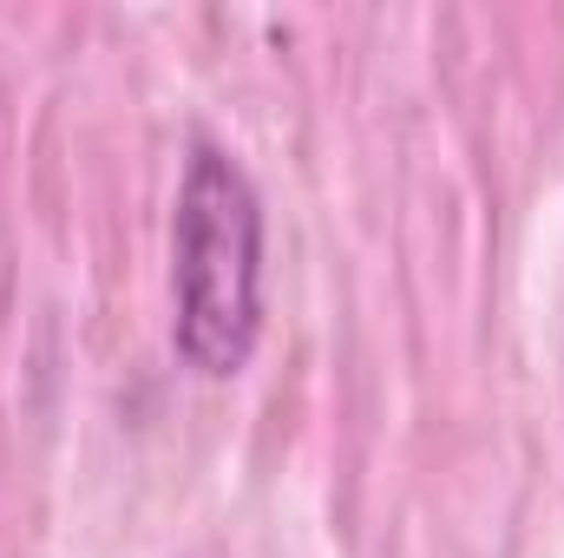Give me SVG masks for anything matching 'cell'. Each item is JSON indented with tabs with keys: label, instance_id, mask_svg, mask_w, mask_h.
Wrapping results in <instances>:
<instances>
[{
	"label": "cell",
	"instance_id": "cell-1",
	"mask_svg": "<svg viewBox=\"0 0 564 558\" xmlns=\"http://www.w3.org/2000/svg\"><path fill=\"white\" fill-rule=\"evenodd\" d=\"M171 342L204 382H230L263 335V197L250 171L191 144L171 217Z\"/></svg>",
	"mask_w": 564,
	"mask_h": 558
}]
</instances>
